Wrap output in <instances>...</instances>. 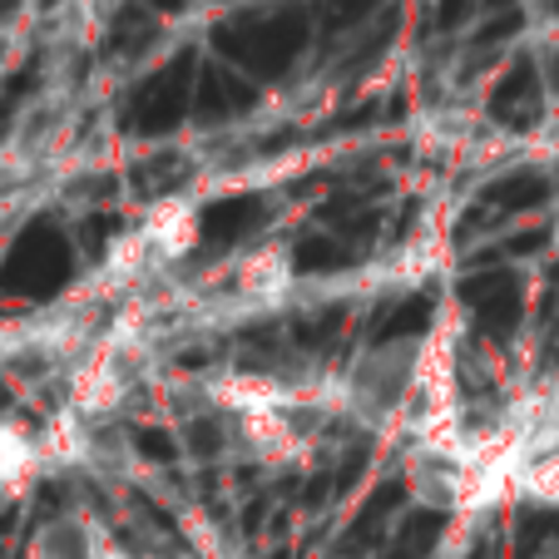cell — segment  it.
Instances as JSON below:
<instances>
[{
  "instance_id": "cell-1",
  "label": "cell",
  "mask_w": 559,
  "mask_h": 559,
  "mask_svg": "<svg viewBox=\"0 0 559 559\" xmlns=\"http://www.w3.org/2000/svg\"><path fill=\"white\" fill-rule=\"evenodd\" d=\"M426 352H431L426 337L381 342V347L361 352L337 377V406L347 416V426H357L367 436L406 431L426 381Z\"/></svg>"
},
{
  "instance_id": "cell-2",
  "label": "cell",
  "mask_w": 559,
  "mask_h": 559,
  "mask_svg": "<svg viewBox=\"0 0 559 559\" xmlns=\"http://www.w3.org/2000/svg\"><path fill=\"white\" fill-rule=\"evenodd\" d=\"M25 559H129L109 525L90 510H55L25 539Z\"/></svg>"
},
{
  "instance_id": "cell-3",
  "label": "cell",
  "mask_w": 559,
  "mask_h": 559,
  "mask_svg": "<svg viewBox=\"0 0 559 559\" xmlns=\"http://www.w3.org/2000/svg\"><path fill=\"white\" fill-rule=\"evenodd\" d=\"M50 436L31 431L21 421H0V506L15 500L40 471H50Z\"/></svg>"
}]
</instances>
